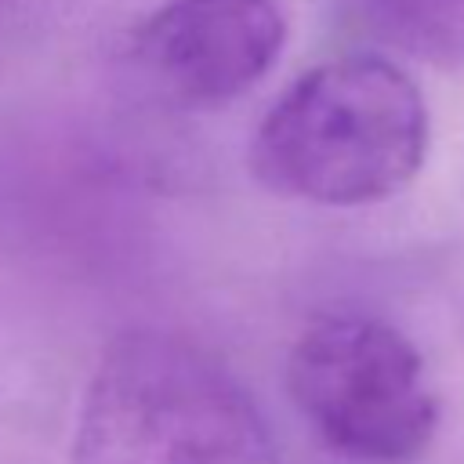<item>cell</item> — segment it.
I'll list each match as a JSON object with an SVG mask.
<instances>
[{
  "mask_svg": "<svg viewBox=\"0 0 464 464\" xmlns=\"http://www.w3.org/2000/svg\"><path fill=\"white\" fill-rule=\"evenodd\" d=\"M286 384L323 442L355 460H413L439 424L420 352L370 315L315 319L290 348Z\"/></svg>",
  "mask_w": 464,
  "mask_h": 464,
  "instance_id": "3957f363",
  "label": "cell"
},
{
  "mask_svg": "<svg viewBox=\"0 0 464 464\" xmlns=\"http://www.w3.org/2000/svg\"><path fill=\"white\" fill-rule=\"evenodd\" d=\"M72 464H279L239 381L174 334L116 337L83 392Z\"/></svg>",
  "mask_w": 464,
  "mask_h": 464,
  "instance_id": "7a4b0ae2",
  "label": "cell"
},
{
  "mask_svg": "<svg viewBox=\"0 0 464 464\" xmlns=\"http://www.w3.org/2000/svg\"><path fill=\"white\" fill-rule=\"evenodd\" d=\"M381 44L435 65H464V0H344Z\"/></svg>",
  "mask_w": 464,
  "mask_h": 464,
  "instance_id": "5b68a950",
  "label": "cell"
},
{
  "mask_svg": "<svg viewBox=\"0 0 464 464\" xmlns=\"http://www.w3.org/2000/svg\"><path fill=\"white\" fill-rule=\"evenodd\" d=\"M286 22L276 0H167L134 33L145 80L181 105H218L279 58Z\"/></svg>",
  "mask_w": 464,
  "mask_h": 464,
  "instance_id": "277c9868",
  "label": "cell"
},
{
  "mask_svg": "<svg viewBox=\"0 0 464 464\" xmlns=\"http://www.w3.org/2000/svg\"><path fill=\"white\" fill-rule=\"evenodd\" d=\"M428 152V109L392 62L352 54L308 69L261 120L250 167L279 196L362 207L406 188Z\"/></svg>",
  "mask_w": 464,
  "mask_h": 464,
  "instance_id": "6da1fadb",
  "label": "cell"
}]
</instances>
